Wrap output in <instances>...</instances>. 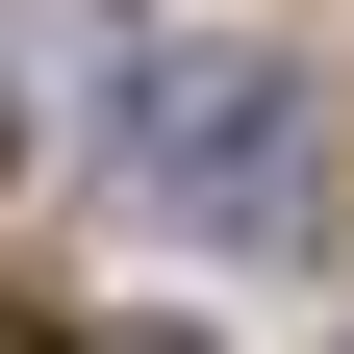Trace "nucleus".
I'll return each mask as SVG.
<instances>
[{
  "label": "nucleus",
  "mask_w": 354,
  "mask_h": 354,
  "mask_svg": "<svg viewBox=\"0 0 354 354\" xmlns=\"http://www.w3.org/2000/svg\"><path fill=\"white\" fill-rule=\"evenodd\" d=\"M102 354H203V329H102Z\"/></svg>",
  "instance_id": "f03ea898"
},
{
  "label": "nucleus",
  "mask_w": 354,
  "mask_h": 354,
  "mask_svg": "<svg viewBox=\"0 0 354 354\" xmlns=\"http://www.w3.org/2000/svg\"><path fill=\"white\" fill-rule=\"evenodd\" d=\"M127 177H152L177 228H304V76H279V51H152Z\"/></svg>",
  "instance_id": "f257e3e1"
}]
</instances>
